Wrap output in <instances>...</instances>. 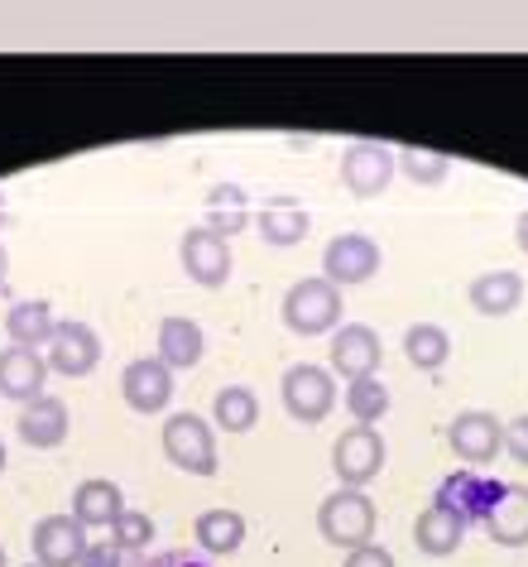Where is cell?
<instances>
[{
    "label": "cell",
    "mask_w": 528,
    "mask_h": 567,
    "mask_svg": "<svg viewBox=\"0 0 528 567\" xmlns=\"http://www.w3.org/2000/svg\"><path fill=\"white\" fill-rule=\"evenodd\" d=\"M447 447L462 457L466 466H490L499 452H505V423L495 414H485V409H466V414H456L447 423Z\"/></svg>",
    "instance_id": "obj_7"
},
{
    "label": "cell",
    "mask_w": 528,
    "mask_h": 567,
    "mask_svg": "<svg viewBox=\"0 0 528 567\" xmlns=\"http://www.w3.org/2000/svg\"><path fill=\"white\" fill-rule=\"evenodd\" d=\"M380 246L361 231H346V236H332L322 250V279L337 284V289H351V284H365L380 275Z\"/></svg>",
    "instance_id": "obj_6"
},
{
    "label": "cell",
    "mask_w": 528,
    "mask_h": 567,
    "mask_svg": "<svg viewBox=\"0 0 528 567\" xmlns=\"http://www.w3.org/2000/svg\"><path fill=\"white\" fill-rule=\"evenodd\" d=\"M44 361H49V371L82 380L102 365V337H96L87 322H59L49 337V347H44Z\"/></svg>",
    "instance_id": "obj_10"
},
{
    "label": "cell",
    "mask_w": 528,
    "mask_h": 567,
    "mask_svg": "<svg viewBox=\"0 0 528 567\" xmlns=\"http://www.w3.org/2000/svg\"><path fill=\"white\" fill-rule=\"evenodd\" d=\"M68 429H73V419H68V404L59 394H39V400H30L20 409V423H15L20 443H30V447H59L68 437Z\"/></svg>",
    "instance_id": "obj_15"
},
{
    "label": "cell",
    "mask_w": 528,
    "mask_h": 567,
    "mask_svg": "<svg viewBox=\"0 0 528 567\" xmlns=\"http://www.w3.org/2000/svg\"><path fill=\"white\" fill-rule=\"evenodd\" d=\"M466 299L480 318H509L524 303V275H514V269H485V275L470 279Z\"/></svg>",
    "instance_id": "obj_17"
},
{
    "label": "cell",
    "mask_w": 528,
    "mask_h": 567,
    "mask_svg": "<svg viewBox=\"0 0 528 567\" xmlns=\"http://www.w3.org/2000/svg\"><path fill=\"white\" fill-rule=\"evenodd\" d=\"M211 419H217V429H226V433H250L255 419H260V400H255L250 385H226V390H217V400H211Z\"/></svg>",
    "instance_id": "obj_26"
},
{
    "label": "cell",
    "mask_w": 528,
    "mask_h": 567,
    "mask_svg": "<svg viewBox=\"0 0 528 567\" xmlns=\"http://www.w3.org/2000/svg\"><path fill=\"white\" fill-rule=\"evenodd\" d=\"M341 567H398V563H394V553H390V548L361 544V548H351V553H346V563H341Z\"/></svg>",
    "instance_id": "obj_31"
},
{
    "label": "cell",
    "mask_w": 528,
    "mask_h": 567,
    "mask_svg": "<svg viewBox=\"0 0 528 567\" xmlns=\"http://www.w3.org/2000/svg\"><path fill=\"white\" fill-rule=\"evenodd\" d=\"M283 328L298 332V337H322V332H337L341 328V289L327 284L322 275L318 279H298L289 293H283Z\"/></svg>",
    "instance_id": "obj_1"
},
{
    "label": "cell",
    "mask_w": 528,
    "mask_h": 567,
    "mask_svg": "<svg viewBox=\"0 0 528 567\" xmlns=\"http://www.w3.org/2000/svg\"><path fill=\"white\" fill-rule=\"evenodd\" d=\"M346 414H351L355 423H365V429H375V423L390 414V390H384L375 375L346 380Z\"/></svg>",
    "instance_id": "obj_27"
},
{
    "label": "cell",
    "mask_w": 528,
    "mask_h": 567,
    "mask_svg": "<svg viewBox=\"0 0 528 567\" xmlns=\"http://www.w3.org/2000/svg\"><path fill=\"white\" fill-rule=\"evenodd\" d=\"M53 328H59V318H53V308L44 299H20V303H10V313H6L10 347H24V351L49 347Z\"/></svg>",
    "instance_id": "obj_23"
},
{
    "label": "cell",
    "mask_w": 528,
    "mask_h": 567,
    "mask_svg": "<svg viewBox=\"0 0 528 567\" xmlns=\"http://www.w3.org/2000/svg\"><path fill=\"white\" fill-rule=\"evenodd\" d=\"M164 457L188 476H217V433L197 414H174L164 423Z\"/></svg>",
    "instance_id": "obj_3"
},
{
    "label": "cell",
    "mask_w": 528,
    "mask_h": 567,
    "mask_svg": "<svg viewBox=\"0 0 528 567\" xmlns=\"http://www.w3.org/2000/svg\"><path fill=\"white\" fill-rule=\"evenodd\" d=\"M77 567H125V553L116 544H87Z\"/></svg>",
    "instance_id": "obj_33"
},
{
    "label": "cell",
    "mask_w": 528,
    "mask_h": 567,
    "mask_svg": "<svg viewBox=\"0 0 528 567\" xmlns=\"http://www.w3.org/2000/svg\"><path fill=\"white\" fill-rule=\"evenodd\" d=\"M121 394L135 414H164L174 400V371L159 357H139L121 371Z\"/></svg>",
    "instance_id": "obj_13"
},
{
    "label": "cell",
    "mask_w": 528,
    "mask_h": 567,
    "mask_svg": "<svg viewBox=\"0 0 528 567\" xmlns=\"http://www.w3.org/2000/svg\"><path fill=\"white\" fill-rule=\"evenodd\" d=\"M24 567H44V563H24Z\"/></svg>",
    "instance_id": "obj_39"
},
{
    "label": "cell",
    "mask_w": 528,
    "mask_h": 567,
    "mask_svg": "<svg viewBox=\"0 0 528 567\" xmlns=\"http://www.w3.org/2000/svg\"><path fill=\"white\" fill-rule=\"evenodd\" d=\"M111 544H116L121 553H145L154 544V519L145 515V509H131L125 505V515L111 524Z\"/></svg>",
    "instance_id": "obj_30"
},
{
    "label": "cell",
    "mask_w": 528,
    "mask_h": 567,
    "mask_svg": "<svg viewBox=\"0 0 528 567\" xmlns=\"http://www.w3.org/2000/svg\"><path fill=\"white\" fill-rule=\"evenodd\" d=\"M178 260H183V275L203 284V289H221L231 279V246L221 236H211L207 226H197V231L178 240Z\"/></svg>",
    "instance_id": "obj_12"
},
{
    "label": "cell",
    "mask_w": 528,
    "mask_h": 567,
    "mask_svg": "<svg viewBox=\"0 0 528 567\" xmlns=\"http://www.w3.org/2000/svg\"><path fill=\"white\" fill-rule=\"evenodd\" d=\"M394 164H398V174L413 178V183H442L447 178V154H437V150H418V145H408V150H398L394 154Z\"/></svg>",
    "instance_id": "obj_29"
},
{
    "label": "cell",
    "mask_w": 528,
    "mask_h": 567,
    "mask_svg": "<svg viewBox=\"0 0 528 567\" xmlns=\"http://www.w3.org/2000/svg\"><path fill=\"white\" fill-rule=\"evenodd\" d=\"M193 538L197 548L207 553V558H231L246 544V515H236V509H203L193 524Z\"/></svg>",
    "instance_id": "obj_20"
},
{
    "label": "cell",
    "mask_w": 528,
    "mask_h": 567,
    "mask_svg": "<svg viewBox=\"0 0 528 567\" xmlns=\"http://www.w3.org/2000/svg\"><path fill=\"white\" fill-rule=\"evenodd\" d=\"M145 567H207L203 558H188V553H159V558H149Z\"/></svg>",
    "instance_id": "obj_34"
},
{
    "label": "cell",
    "mask_w": 528,
    "mask_h": 567,
    "mask_svg": "<svg viewBox=\"0 0 528 567\" xmlns=\"http://www.w3.org/2000/svg\"><path fill=\"white\" fill-rule=\"evenodd\" d=\"M6 275H10V255H6V246H0V289H6Z\"/></svg>",
    "instance_id": "obj_36"
},
{
    "label": "cell",
    "mask_w": 528,
    "mask_h": 567,
    "mask_svg": "<svg viewBox=\"0 0 528 567\" xmlns=\"http://www.w3.org/2000/svg\"><path fill=\"white\" fill-rule=\"evenodd\" d=\"M0 472H6V443H0Z\"/></svg>",
    "instance_id": "obj_37"
},
{
    "label": "cell",
    "mask_w": 528,
    "mask_h": 567,
    "mask_svg": "<svg viewBox=\"0 0 528 567\" xmlns=\"http://www.w3.org/2000/svg\"><path fill=\"white\" fill-rule=\"evenodd\" d=\"M121 515H125V495H121L116 481L92 476L73 491V519L82 524V529H111Z\"/></svg>",
    "instance_id": "obj_18"
},
{
    "label": "cell",
    "mask_w": 528,
    "mask_h": 567,
    "mask_svg": "<svg viewBox=\"0 0 528 567\" xmlns=\"http://www.w3.org/2000/svg\"><path fill=\"white\" fill-rule=\"evenodd\" d=\"M384 437L375 429H365V423H355V429H346L332 443V472L341 486H351V491H365L370 481H375L384 472Z\"/></svg>",
    "instance_id": "obj_5"
},
{
    "label": "cell",
    "mask_w": 528,
    "mask_h": 567,
    "mask_svg": "<svg viewBox=\"0 0 528 567\" xmlns=\"http://www.w3.org/2000/svg\"><path fill=\"white\" fill-rule=\"evenodd\" d=\"M404 357L413 371H442L452 357V337L437 328V322H413L404 332Z\"/></svg>",
    "instance_id": "obj_25"
},
{
    "label": "cell",
    "mask_w": 528,
    "mask_h": 567,
    "mask_svg": "<svg viewBox=\"0 0 528 567\" xmlns=\"http://www.w3.org/2000/svg\"><path fill=\"white\" fill-rule=\"evenodd\" d=\"M505 495V481H490L485 472H456V476H447L437 486V495H433V505H442V509H452L462 524H485V515L495 509V501Z\"/></svg>",
    "instance_id": "obj_8"
},
{
    "label": "cell",
    "mask_w": 528,
    "mask_h": 567,
    "mask_svg": "<svg viewBox=\"0 0 528 567\" xmlns=\"http://www.w3.org/2000/svg\"><path fill=\"white\" fill-rule=\"evenodd\" d=\"M514 240H519V250L528 255V212H524L519 221H514Z\"/></svg>",
    "instance_id": "obj_35"
},
{
    "label": "cell",
    "mask_w": 528,
    "mask_h": 567,
    "mask_svg": "<svg viewBox=\"0 0 528 567\" xmlns=\"http://www.w3.org/2000/svg\"><path fill=\"white\" fill-rule=\"evenodd\" d=\"M207 351V337L193 318H164L159 322V361L168 371H193Z\"/></svg>",
    "instance_id": "obj_22"
},
{
    "label": "cell",
    "mask_w": 528,
    "mask_h": 567,
    "mask_svg": "<svg viewBox=\"0 0 528 567\" xmlns=\"http://www.w3.org/2000/svg\"><path fill=\"white\" fill-rule=\"evenodd\" d=\"M485 534L499 548H524L528 544V486H505L495 509L485 515Z\"/></svg>",
    "instance_id": "obj_19"
},
{
    "label": "cell",
    "mask_w": 528,
    "mask_h": 567,
    "mask_svg": "<svg viewBox=\"0 0 528 567\" xmlns=\"http://www.w3.org/2000/svg\"><path fill=\"white\" fill-rule=\"evenodd\" d=\"M255 231H260L265 246L289 250V246H298V240L312 231V217L303 207H293V203H269L260 217H255Z\"/></svg>",
    "instance_id": "obj_24"
},
{
    "label": "cell",
    "mask_w": 528,
    "mask_h": 567,
    "mask_svg": "<svg viewBox=\"0 0 528 567\" xmlns=\"http://www.w3.org/2000/svg\"><path fill=\"white\" fill-rule=\"evenodd\" d=\"M0 567H6V548H0Z\"/></svg>",
    "instance_id": "obj_38"
},
{
    "label": "cell",
    "mask_w": 528,
    "mask_h": 567,
    "mask_svg": "<svg viewBox=\"0 0 528 567\" xmlns=\"http://www.w3.org/2000/svg\"><path fill=\"white\" fill-rule=\"evenodd\" d=\"M375 501H370L365 491H351V486H341L332 491L327 501L318 505V534L327 538V544H337V548H361L375 538Z\"/></svg>",
    "instance_id": "obj_2"
},
{
    "label": "cell",
    "mask_w": 528,
    "mask_h": 567,
    "mask_svg": "<svg viewBox=\"0 0 528 567\" xmlns=\"http://www.w3.org/2000/svg\"><path fill=\"white\" fill-rule=\"evenodd\" d=\"M246 197H240V188H211L207 197V231L211 236H240L246 231Z\"/></svg>",
    "instance_id": "obj_28"
},
{
    "label": "cell",
    "mask_w": 528,
    "mask_h": 567,
    "mask_svg": "<svg viewBox=\"0 0 528 567\" xmlns=\"http://www.w3.org/2000/svg\"><path fill=\"white\" fill-rule=\"evenodd\" d=\"M505 452L519 466H528V414H519L514 423H505Z\"/></svg>",
    "instance_id": "obj_32"
},
{
    "label": "cell",
    "mask_w": 528,
    "mask_h": 567,
    "mask_svg": "<svg viewBox=\"0 0 528 567\" xmlns=\"http://www.w3.org/2000/svg\"><path fill=\"white\" fill-rule=\"evenodd\" d=\"M87 544L92 538L73 515H44L34 524V538H30L34 563H44V567H77Z\"/></svg>",
    "instance_id": "obj_14"
},
{
    "label": "cell",
    "mask_w": 528,
    "mask_h": 567,
    "mask_svg": "<svg viewBox=\"0 0 528 567\" xmlns=\"http://www.w3.org/2000/svg\"><path fill=\"white\" fill-rule=\"evenodd\" d=\"M462 538H466V524L442 505H427L423 515L413 519V544H418V553H427V558H452V553L462 548Z\"/></svg>",
    "instance_id": "obj_21"
},
{
    "label": "cell",
    "mask_w": 528,
    "mask_h": 567,
    "mask_svg": "<svg viewBox=\"0 0 528 567\" xmlns=\"http://www.w3.org/2000/svg\"><path fill=\"white\" fill-rule=\"evenodd\" d=\"M279 394H283V409L289 419L298 423H322L327 414L337 409V375L327 365H289L279 380Z\"/></svg>",
    "instance_id": "obj_4"
},
{
    "label": "cell",
    "mask_w": 528,
    "mask_h": 567,
    "mask_svg": "<svg viewBox=\"0 0 528 567\" xmlns=\"http://www.w3.org/2000/svg\"><path fill=\"white\" fill-rule=\"evenodd\" d=\"M384 361V347H380V332L365 328V322H346V328L332 332V357H327V371L341 375V380H365L375 375Z\"/></svg>",
    "instance_id": "obj_11"
},
{
    "label": "cell",
    "mask_w": 528,
    "mask_h": 567,
    "mask_svg": "<svg viewBox=\"0 0 528 567\" xmlns=\"http://www.w3.org/2000/svg\"><path fill=\"white\" fill-rule=\"evenodd\" d=\"M394 168L398 164H394L390 145H380V140H355V145H346V154H341V188L355 197H380L390 188Z\"/></svg>",
    "instance_id": "obj_9"
},
{
    "label": "cell",
    "mask_w": 528,
    "mask_h": 567,
    "mask_svg": "<svg viewBox=\"0 0 528 567\" xmlns=\"http://www.w3.org/2000/svg\"><path fill=\"white\" fill-rule=\"evenodd\" d=\"M44 385H49V361L39 357V351H24V347L0 351V394H6V400L30 404L44 394Z\"/></svg>",
    "instance_id": "obj_16"
}]
</instances>
